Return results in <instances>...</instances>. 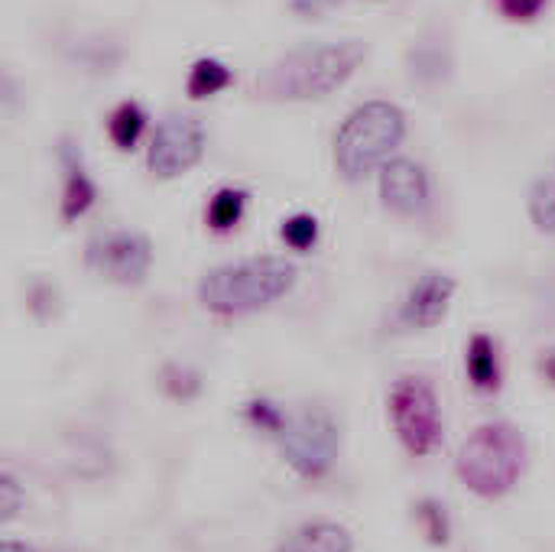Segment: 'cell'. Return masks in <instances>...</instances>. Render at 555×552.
<instances>
[{"mask_svg":"<svg viewBox=\"0 0 555 552\" xmlns=\"http://www.w3.org/2000/svg\"><path fill=\"white\" fill-rule=\"evenodd\" d=\"M465 368H468V381L475 384V390L481 394H491L501 387V364H498V348L494 342L478 332L472 342H468V351H465Z\"/></svg>","mask_w":555,"mask_h":552,"instance_id":"4fadbf2b","label":"cell"},{"mask_svg":"<svg viewBox=\"0 0 555 552\" xmlns=\"http://www.w3.org/2000/svg\"><path fill=\"white\" fill-rule=\"evenodd\" d=\"M527 442L511 423H485L478 426L459 449L455 468L468 491L485 501L504 498L524 475Z\"/></svg>","mask_w":555,"mask_h":552,"instance_id":"3957f363","label":"cell"},{"mask_svg":"<svg viewBox=\"0 0 555 552\" xmlns=\"http://www.w3.org/2000/svg\"><path fill=\"white\" fill-rule=\"evenodd\" d=\"M143 127H146V114H143V107L133 104V101H124V104L111 114V120H107V133H111V140H114L120 150H133V143H137L140 133H143Z\"/></svg>","mask_w":555,"mask_h":552,"instance_id":"e0dca14e","label":"cell"},{"mask_svg":"<svg viewBox=\"0 0 555 552\" xmlns=\"http://www.w3.org/2000/svg\"><path fill=\"white\" fill-rule=\"evenodd\" d=\"M244 208H247V192L244 189H218L208 202V224L215 231H231L241 224L244 218Z\"/></svg>","mask_w":555,"mask_h":552,"instance_id":"9a60e30c","label":"cell"},{"mask_svg":"<svg viewBox=\"0 0 555 552\" xmlns=\"http://www.w3.org/2000/svg\"><path fill=\"white\" fill-rule=\"evenodd\" d=\"M420 524H423L426 537H429L436 547L449 543V517H446V508H442V504L423 501V504H420Z\"/></svg>","mask_w":555,"mask_h":552,"instance_id":"44dd1931","label":"cell"},{"mask_svg":"<svg viewBox=\"0 0 555 552\" xmlns=\"http://www.w3.org/2000/svg\"><path fill=\"white\" fill-rule=\"evenodd\" d=\"M23 511V488L13 475H0V524H10Z\"/></svg>","mask_w":555,"mask_h":552,"instance_id":"603a6c76","label":"cell"},{"mask_svg":"<svg viewBox=\"0 0 555 552\" xmlns=\"http://www.w3.org/2000/svg\"><path fill=\"white\" fill-rule=\"evenodd\" d=\"M498 7L511 20H533V16H540V10L546 7V0H498Z\"/></svg>","mask_w":555,"mask_h":552,"instance_id":"cb8c5ba5","label":"cell"},{"mask_svg":"<svg viewBox=\"0 0 555 552\" xmlns=\"http://www.w3.org/2000/svg\"><path fill=\"white\" fill-rule=\"evenodd\" d=\"M283 241L293 247V251H309V247H315V241H319V221H315V215H306V211H299V215H293V218H286L283 221Z\"/></svg>","mask_w":555,"mask_h":552,"instance_id":"d6986e66","label":"cell"},{"mask_svg":"<svg viewBox=\"0 0 555 552\" xmlns=\"http://www.w3.org/2000/svg\"><path fill=\"white\" fill-rule=\"evenodd\" d=\"M0 552H36V550H33V547H26V543H16V540H3Z\"/></svg>","mask_w":555,"mask_h":552,"instance_id":"4316f807","label":"cell"},{"mask_svg":"<svg viewBox=\"0 0 555 552\" xmlns=\"http://www.w3.org/2000/svg\"><path fill=\"white\" fill-rule=\"evenodd\" d=\"M406 65H410V75L423 85H436L449 75L452 68V55H449V46L442 39H420L410 55H406Z\"/></svg>","mask_w":555,"mask_h":552,"instance_id":"5bb4252c","label":"cell"},{"mask_svg":"<svg viewBox=\"0 0 555 552\" xmlns=\"http://www.w3.org/2000/svg\"><path fill=\"white\" fill-rule=\"evenodd\" d=\"M280 449L299 478L319 482L332 472L341 449V436L335 420L322 407H302L286 416L280 429Z\"/></svg>","mask_w":555,"mask_h":552,"instance_id":"5b68a950","label":"cell"},{"mask_svg":"<svg viewBox=\"0 0 555 552\" xmlns=\"http://www.w3.org/2000/svg\"><path fill=\"white\" fill-rule=\"evenodd\" d=\"M455 299V280L446 273H423L416 280V286L410 290L400 319L410 329H433L442 322V316L449 312V303Z\"/></svg>","mask_w":555,"mask_h":552,"instance_id":"30bf717a","label":"cell"},{"mask_svg":"<svg viewBox=\"0 0 555 552\" xmlns=\"http://www.w3.org/2000/svg\"><path fill=\"white\" fill-rule=\"evenodd\" d=\"M364 59L367 46L361 39L306 42L273 59L254 85L267 101H312L338 91Z\"/></svg>","mask_w":555,"mask_h":552,"instance_id":"6da1fadb","label":"cell"},{"mask_svg":"<svg viewBox=\"0 0 555 552\" xmlns=\"http://www.w3.org/2000/svg\"><path fill=\"white\" fill-rule=\"evenodd\" d=\"M59 156H62V166H65L62 218H65V221H75V218H81V215L94 205L98 189H94L91 176L85 172V166H81V153H78V146H75L72 140H62Z\"/></svg>","mask_w":555,"mask_h":552,"instance_id":"8fae6325","label":"cell"},{"mask_svg":"<svg viewBox=\"0 0 555 552\" xmlns=\"http://www.w3.org/2000/svg\"><path fill=\"white\" fill-rule=\"evenodd\" d=\"M205 153V127L198 117L192 114H169L159 120L146 163L150 172L159 179H176L182 172H189Z\"/></svg>","mask_w":555,"mask_h":552,"instance_id":"52a82bcc","label":"cell"},{"mask_svg":"<svg viewBox=\"0 0 555 552\" xmlns=\"http://www.w3.org/2000/svg\"><path fill=\"white\" fill-rule=\"evenodd\" d=\"M354 540L345 527L319 521V524H306L299 527L293 537H286L276 552H351Z\"/></svg>","mask_w":555,"mask_h":552,"instance_id":"7c38bea8","label":"cell"},{"mask_svg":"<svg viewBox=\"0 0 555 552\" xmlns=\"http://www.w3.org/2000/svg\"><path fill=\"white\" fill-rule=\"evenodd\" d=\"M85 264L101 273L111 283L130 286V283H143L153 264V247L143 234H130V231H111V234H98L88 241L85 247Z\"/></svg>","mask_w":555,"mask_h":552,"instance_id":"ba28073f","label":"cell"},{"mask_svg":"<svg viewBox=\"0 0 555 552\" xmlns=\"http://www.w3.org/2000/svg\"><path fill=\"white\" fill-rule=\"evenodd\" d=\"M247 416H250L254 426H260L263 433H273V436H280V429H283V423H286V413L276 410L273 403H267V400H254V403L247 407Z\"/></svg>","mask_w":555,"mask_h":552,"instance_id":"7402d4cb","label":"cell"},{"mask_svg":"<svg viewBox=\"0 0 555 552\" xmlns=\"http://www.w3.org/2000/svg\"><path fill=\"white\" fill-rule=\"evenodd\" d=\"M228 85H231V68L218 59H198L189 72V81H185L192 98H211Z\"/></svg>","mask_w":555,"mask_h":552,"instance_id":"2e32d148","label":"cell"},{"mask_svg":"<svg viewBox=\"0 0 555 552\" xmlns=\"http://www.w3.org/2000/svg\"><path fill=\"white\" fill-rule=\"evenodd\" d=\"M163 387H166V394L176 397V400H192V397L202 390V381H198L195 371L179 368V364H169V368L163 371Z\"/></svg>","mask_w":555,"mask_h":552,"instance_id":"ffe728a7","label":"cell"},{"mask_svg":"<svg viewBox=\"0 0 555 552\" xmlns=\"http://www.w3.org/2000/svg\"><path fill=\"white\" fill-rule=\"evenodd\" d=\"M296 286V264L286 257H250L215 267L198 283V303L215 316H247L273 306Z\"/></svg>","mask_w":555,"mask_h":552,"instance_id":"7a4b0ae2","label":"cell"},{"mask_svg":"<svg viewBox=\"0 0 555 552\" xmlns=\"http://www.w3.org/2000/svg\"><path fill=\"white\" fill-rule=\"evenodd\" d=\"M540 368H543V374H546V377L555 384V351H550V355L540 361Z\"/></svg>","mask_w":555,"mask_h":552,"instance_id":"484cf974","label":"cell"},{"mask_svg":"<svg viewBox=\"0 0 555 552\" xmlns=\"http://www.w3.org/2000/svg\"><path fill=\"white\" fill-rule=\"evenodd\" d=\"M338 3L341 0H289V10L299 13V16H322L332 7H338Z\"/></svg>","mask_w":555,"mask_h":552,"instance_id":"d4e9b609","label":"cell"},{"mask_svg":"<svg viewBox=\"0 0 555 552\" xmlns=\"http://www.w3.org/2000/svg\"><path fill=\"white\" fill-rule=\"evenodd\" d=\"M390 416L410 455H433L442 442V416L436 390L423 377H400L390 390Z\"/></svg>","mask_w":555,"mask_h":552,"instance_id":"8992f818","label":"cell"},{"mask_svg":"<svg viewBox=\"0 0 555 552\" xmlns=\"http://www.w3.org/2000/svg\"><path fill=\"white\" fill-rule=\"evenodd\" d=\"M380 198L397 215H420L429 205V176L416 159H387L380 169Z\"/></svg>","mask_w":555,"mask_h":552,"instance_id":"9c48e42d","label":"cell"},{"mask_svg":"<svg viewBox=\"0 0 555 552\" xmlns=\"http://www.w3.org/2000/svg\"><path fill=\"white\" fill-rule=\"evenodd\" d=\"M530 218L543 234H555V163L530 189Z\"/></svg>","mask_w":555,"mask_h":552,"instance_id":"ac0fdd59","label":"cell"},{"mask_svg":"<svg viewBox=\"0 0 555 552\" xmlns=\"http://www.w3.org/2000/svg\"><path fill=\"white\" fill-rule=\"evenodd\" d=\"M406 133V117L397 104L390 101H364L358 104L338 137H335V163L345 179L358 182L377 166L387 163V156L403 143Z\"/></svg>","mask_w":555,"mask_h":552,"instance_id":"277c9868","label":"cell"}]
</instances>
